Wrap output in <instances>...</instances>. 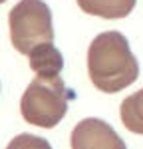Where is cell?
<instances>
[{
  "mask_svg": "<svg viewBox=\"0 0 143 149\" xmlns=\"http://www.w3.org/2000/svg\"><path fill=\"white\" fill-rule=\"evenodd\" d=\"M87 74L95 88L106 93L121 92L137 80L139 64L121 32H101L92 40L87 48Z\"/></svg>",
  "mask_w": 143,
  "mask_h": 149,
  "instance_id": "obj_1",
  "label": "cell"
},
{
  "mask_svg": "<svg viewBox=\"0 0 143 149\" xmlns=\"http://www.w3.org/2000/svg\"><path fill=\"white\" fill-rule=\"evenodd\" d=\"M70 92L60 76H36L20 100L22 117L36 127L52 129L68 113Z\"/></svg>",
  "mask_w": 143,
  "mask_h": 149,
  "instance_id": "obj_2",
  "label": "cell"
},
{
  "mask_svg": "<svg viewBox=\"0 0 143 149\" xmlns=\"http://www.w3.org/2000/svg\"><path fill=\"white\" fill-rule=\"evenodd\" d=\"M12 46L30 56L34 48L54 42L52 12L42 0H20L8 14Z\"/></svg>",
  "mask_w": 143,
  "mask_h": 149,
  "instance_id": "obj_3",
  "label": "cell"
},
{
  "mask_svg": "<svg viewBox=\"0 0 143 149\" xmlns=\"http://www.w3.org/2000/svg\"><path fill=\"white\" fill-rule=\"evenodd\" d=\"M72 149H127L113 127L97 117H85L72 129Z\"/></svg>",
  "mask_w": 143,
  "mask_h": 149,
  "instance_id": "obj_4",
  "label": "cell"
},
{
  "mask_svg": "<svg viewBox=\"0 0 143 149\" xmlns=\"http://www.w3.org/2000/svg\"><path fill=\"white\" fill-rule=\"evenodd\" d=\"M28 62H30V68L36 72V76H44V78L60 76L64 68V58L54 44H42L34 48L28 56Z\"/></svg>",
  "mask_w": 143,
  "mask_h": 149,
  "instance_id": "obj_5",
  "label": "cell"
},
{
  "mask_svg": "<svg viewBox=\"0 0 143 149\" xmlns=\"http://www.w3.org/2000/svg\"><path fill=\"white\" fill-rule=\"evenodd\" d=\"M78 6L85 14L115 20V18H125L135 6V0H78Z\"/></svg>",
  "mask_w": 143,
  "mask_h": 149,
  "instance_id": "obj_6",
  "label": "cell"
},
{
  "mask_svg": "<svg viewBox=\"0 0 143 149\" xmlns=\"http://www.w3.org/2000/svg\"><path fill=\"white\" fill-rule=\"evenodd\" d=\"M119 115H121L123 125L127 127L131 133L143 135V90L127 95L121 102Z\"/></svg>",
  "mask_w": 143,
  "mask_h": 149,
  "instance_id": "obj_7",
  "label": "cell"
},
{
  "mask_svg": "<svg viewBox=\"0 0 143 149\" xmlns=\"http://www.w3.org/2000/svg\"><path fill=\"white\" fill-rule=\"evenodd\" d=\"M6 149H52V145L44 137H38L32 133H20L14 139H10Z\"/></svg>",
  "mask_w": 143,
  "mask_h": 149,
  "instance_id": "obj_8",
  "label": "cell"
},
{
  "mask_svg": "<svg viewBox=\"0 0 143 149\" xmlns=\"http://www.w3.org/2000/svg\"><path fill=\"white\" fill-rule=\"evenodd\" d=\"M2 2H6V0H0V4H2Z\"/></svg>",
  "mask_w": 143,
  "mask_h": 149,
  "instance_id": "obj_9",
  "label": "cell"
}]
</instances>
